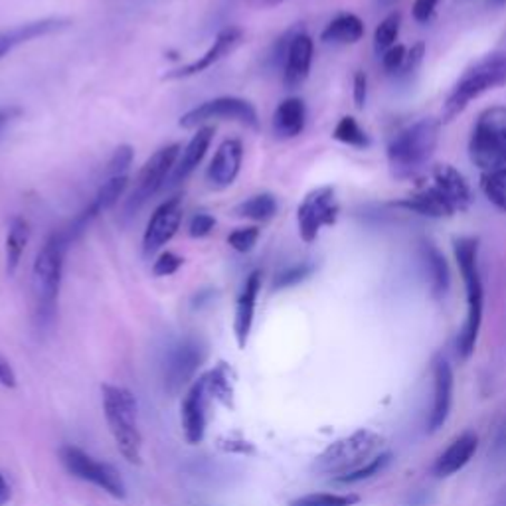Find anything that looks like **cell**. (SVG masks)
<instances>
[{"instance_id": "6da1fadb", "label": "cell", "mask_w": 506, "mask_h": 506, "mask_svg": "<svg viewBox=\"0 0 506 506\" xmlns=\"http://www.w3.org/2000/svg\"><path fill=\"white\" fill-rule=\"evenodd\" d=\"M69 247L64 232L51 234L40 247L32 265V279H30V291H32V311L34 321L40 327L51 325L58 311V299L61 287V273H64V257Z\"/></svg>"}, {"instance_id": "7a4b0ae2", "label": "cell", "mask_w": 506, "mask_h": 506, "mask_svg": "<svg viewBox=\"0 0 506 506\" xmlns=\"http://www.w3.org/2000/svg\"><path fill=\"white\" fill-rule=\"evenodd\" d=\"M439 119H419L409 127L398 131L388 143L390 172L396 179H411L431 161L439 143Z\"/></svg>"}, {"instance_id": "3957f363", "label": "cell", "mask_w": 506, "mask_h": 506, "mask_svg": "<svg viewBox=\"0 0 506 506\" xmlns=\"http://www.w3.org/2000/svg\"><path fill=\"white\" fill-rule=\"evenodd\" d=\"M103 416L107 419V428L119 453L131 465H139L143 459V436L139 429V406L133 391L115 386L103 384Z\"/></svg>"}, {"instance_id": "277c9868", "label": "cell", "mask_w": 506, "mask_h": 506, "mask_svg": "<svg viewBox=\"0 0 506 506\" xmlns=\"http://www.w3.org/2000/svg\"><path fill=\"white\" fill-rule=\"evenodd\" d=\"M455 260L467 291V318L457 338V353L463 360H467L474 345H477L479 330L483 323V283L479 271V240L477 237H459L455 240Z\"/></svg>"}, {"instance_id": "5b68a950", "label": "cell", "mask_w": 506, "mask_h": 506, "mask_svg": "<svg viewBox=\"0 0 506 506\" xmlns=\"http://www.w3.org/2000/svg\"><path fill=\"white\" fill-rule=\"evenodd\" d=\"M506 86V54H491L469 68L451 89L449 97L443 103L441 123L455 121L469 107L473 99H479L484 93Z\"/></svg>"}, {"instance_id": "8992f818", "label": "cell", "mask_w": 506, "mask_h": 506, "mask_svg": "<svg viewBox=\"0 0 506 506\" xmlns=\"http://www.w3.org/2000/svg\"><path fill=\"white\" fill-rule=\"evenodd\" d=\"M384 449V437L376 431L358 429L350 436L338 439L315 459L313 469L318 474H333L343 479L346 474L363 469L366 463L378 457Z\"/></svg>"}, {"instance_id": "52a82bcc", "label": "cell", "mask_w": 506, "mask_h": 506, "mask_svg": "<svg viewBox=\"0 0 506 506\" xmlns=\"http://www.w3.org/2000/svg\"><path fill=\"white\" fill-rule=\"evenodd\" d=\"M469 157L481 172L506 167V106L481 113L469 139Z\"/></svg>"}, {"instance_id": "ba28073f", "label": "cell", "mask_w": 506, "mask_h": 506, "mask_svg": "<svg viewBox=\"0 0 506 506\" xmlns=\"http://www.w3.org/2000/svg\"><path fill=\"white\" fill-rule=\"evenodd\" d=\"M60 461L64 469L74 474L76 479L96 484L103 492L111 494L113 499H125L127 497V484L123 481L121 473L109 463L97 461L89 453L79 449L76 446H64L60 449Z\"/></svg>"}, {"instance_id": "9c48e42d", "label": "cell", "mask_w": 506, "mask_h": 506, "mask_svg": "<svg viewBox=\"0 0 506 506\" xmlns=\"http://www.w3.org/2000/svg\"><path fill=\"white\" fill-rule=\"evenodd\" d=\"M220 119L242 123V125L250 129H260V115H257V109L253 107V103L234 96H224L200 103L198 107L184 113L179 121V125L182 129H198L208 125L210 121H220Z\"/></svg>"}, {"instance_id": "30bf717a", "label": "cell", "mask_w": 506, "mask_h": 506, "mask_svg": "<svg viewBox=\"0 0 506 506\" xmlns=\"http://www.w3.org/2000/svg\"><path fill=\"white\" fill-rule=\"evenodd\" d=\"M180 152H182L180 144L172 143L167 144V147L159 149L147 162L143 164V169L137 174L135 189H133L127 200V212L141 210L143 206L169 182V177L174 170V164H177Z\"/></svg>"}, {"instance_id": "8fae6325", "label": "cell", "mask_w": 506, "mask_h": 506, "mask_svg": "<svg viewBox=\"0 0 506 506\" xmlns=\"http://www.w3.org/2000/svg\"><path fill=\"white\" fill-rule=\"evenodd\" d=\"M338 202L333 186H318L308 192L297 208L299 235L305 244H313L318 232L327 225H335L338 218Z\"/></svg>"}, {"instance_id": "7c38bea8", "label": "cell", "mask_w": 506, "mask_h": 506, "mask_svg": "<svg viewBox=\"0 0 506 506\" xmlns=\"http://www.w3.org/2000/svg\"><path fill=\"white\" fill-rule=\"evenodd\" d=\"M206 360V346L200 338L186 336L172 345L164 360V388L179 394L182 388L194 384L196 372Z\"/></svg>"}, {"instance_id": "4fadbf2b", "label": "cell", "mask_w": 506, "mask_h": 506, "mask_svg": "<svg viewBox=\"0 0 506 506\" xmlns=\"http://www.w3.org/2000/svg\"><path fill=\"white\" fill-rule=\"evenodd\" d=\"M184 216V206L180 196H172L167 202H162L157 210L152 212L147 224V230L143 235V253L151 257L162 250L174 235H177Z\"/></svg>"}, {"instance_id": "5bb4252c", "label": "cell", "mask_w": 506, "mask_h": 506, "mask_svg": "<svg viewBox=\"0 0 506 506\" xmlns=\"http://www.w3.org/2000/svg\"><path fill=\"white\" fill-rule=\"evenodd\" d=\"M210 391L206 386V378L200 376L194 380L190 390L186 391L180 406V421L184 439L196 446L206 436V426H208V404H210Z\"/></svg>"}, {"instance_id": "9a60e30c", "label": "cell", "mask_w": 506, "mask_h": 506, "mask_svg": "<svg viewBox=\"0 0 506 506\" xmlns=\"http://www.w3.org/2000/svg\"><path fill=\"white\" fill-rule=\"evenodd\" d=\"M242 40H244V32L240 28H235V26L224 28L222 32L216 36L214 44L208 50H206L198 60L189 61V64H184L177 69L167 71V74L162 76V79H169V81L189 79V78H194L198 74H204L206 69H210L214 64H218L220 60H224L225 56H230L232 51L242 44Z\"/></svg>"}, {"instance_id": "2e32d148", "label": "cell", "mask_w": 506, "mask_h": 506, "mask_svg": "<svg viewBox=\"0 0 506 506\" xmlns=\"http://www.w3.org/2000/svg\"><path fill=\"white\" fill-rule=\"evenodd\" d=\"M68 26H69V18L50 16V18H40V20H32V23L0 30V60L6 58L10 51L18 46L60 32V30H64Z\"/></svg>"}, {"instance_id": "e0dca14e", "label": "cell", "mask_w": 506, "mask_h": 506, "mask_svg": "<svg viewBox=\"0 0 506 506\" xmlns=\"http://www.w3.org/2000/svg\"><path fill=\"white\" fill-rule=\"evenodd\" d=\"M315 44L308 34L297 30L291 38V44L287 48V56L283 61V86L287 89H297L303 86L313 66Z\"/></svg>"}, {"instance_id": "ac0fdd59", "label": "cell", "mask_w": 506, "mask_h": 506, "mask_svg": "<svg viewBox=\"0 0 506 506\" xmlns=\"http://www.w3.org/2000/svg\"><path fill=\"white\" fill-rule=\"evenodd\" d=\"M244 161V144L237 139H225L210 161V167L206 170V180L212 189L224 190L232 186L240 174Z\"/></svg>"}, {"instance_id": "d6986e66", "label": "cell", "mask_w": 506, "mask_h": 506, "mask_svg": "<svg viewBox=\"0 0 506 506\" xmlns=\"http://www.w3.org/2000/svg\"><path fill=\"white\" fill-rule=\"evenodd\" d=\"M453 370L446 358L433 360V406L428 419L429 431H437L447 421L453 404Z\"/></svg>"}, {"instance_id": "ffe728a7", "label": "cell", "mask_w": 506, "mask_h": 506, "mask_svg": "<svg viewBox=\"0 0 506 506\" xmlns=\"http://www.w3.org/2000/svg\"><path fill=\"white\" fill-rule=\"evenodd\" d=\"M431 184L453 206L455 212H465L473 202L469 182L451 164H437V167H433Z\"/></svg>"}, {"instance_id": "44dd1931", "label": "cell", "mask_w": 506, "mask_h": 506, "mask_svg": "<svg viewBox=\"0 0 506 506\" xmlns=\"http://www.w3.org/2000/svg\"><path fill=\"white\" fill-rule=\"evenodd\" d=\"M262 289V271H252L245 279V285L242 289L240 297L235 303V317H234V335L237 340V346L245 348L247 338H250L253 317H255V303L257 295Z\"/></svg>"}, {"instance_id": "7402d4cb", "label": "cell", "mask_w": 506, "mask_h": 506, "mask_svg": "<svg viewBox=\"0 0 506 506\" xmlns=\"http://www.w3.org/2000/svg\"><path fill=\"white\" fill-rule=\"evenodd\" d=\"M212 139H214V127L212 125L198 127V131L194 133L192 139L189 141V144H186L184 151L180 152L177 164H174V170H172L170 180H169L172 186L182 184L196 169H198V164L202 162V159L206 157V152H208V149H210Z\"/></svg>"}, {"instance_id": "603a6c76", "label": "cell", "mask_w": 506, "mask_h": 506, "mask_svg": "<svg viewBox=\"0 0 506 506\" xmlns=\"http://www.w3.org/2000/svg\"><path fill=\"white\" fill-rule=\"evenodd\" d=\"M477 449H479V437L471 431L463 433V436H459L437 457L436 465H433V474L439 479H446V477H451V474L459 473L465 465L473 459Z\"/></svg>"}, {"instance_id": "cb8c5ba5", "label": "cell", "mask_w": 506, "mask_h": 506, "mask_svg": "<svg viewBox=\"0 0 506 506\" xmlns=\"http://www.w3.org/2000/svg\"><path fill=\"white\" fill-rule=\"evenodd\" d=\"M307 125V106L303 99L289 97L279 103V107L273 113V135L281 141L295 139L303 133Z\"/></svg>"}, {"instance_id": "d4e9b609", "label": "cell", "mask_w": 506, "mask_h": 506, "mask_svg": "<svg viewBox=\"0 0 506 506\" xmlns=\"http://www.w3.org/2000/svg\"><path fill=\"white\" fill-rule=\"evenodd\" d=\"M398 208H406L409 212H416L419 216H428V218H451L457 212L453 210V206L443 198V196L433 189V184H426L421 189L408 196V198L396 202Z\"/></svg>"}, {"instance_id": "484cf974", "label": "cell", "mask_w": 506, "mask_h": 506, "mask_svg": "<svg viewBox=\"0 0 506 506\" xmlns=\"http://www.w3.org/2000/svg\"><path fill=\"white\" fill-rule=\"evenodd\" d=\"M364 36V23L353 13H343L330 20L323 30L321 40L325 44L333 46H350L356 44Z\"/></svg>"}, {"instance_id": "4316f807", "label": "cell", "mask_w": 506, "mask_h": 506, "mask_svg": "<svg viewBox=\"0 0 506 506\" xmlns=\"http://www.w3.org/2000/svg\"><path fill=\"white\" fill-rule=\"evenodd\" d=\"M419 255L429 275V287L433 297L437 299L443 297L449 289V267L446 262V255H443L431 242H421Z\"/></svg>"}, {"instance_id": "83f0119b", "label": "cell", "mask_w": 506, "mask_h": 506, "mask_svg": "<svg viewBox=\"0 0 506 506\" xmlns=\"http://www.w3.org/2000/svg\"><path fill=\"white\" fill-rule=\"evenodd\" d=\"M129 186V177L127 174H119V177H109L106 182L99 186V190L96 194V198L91 200L87 208H84L86 214H89L87 218L93 222L99 214L111 210L113 206L119 202V198L125 194Z\"/></svg>"}, {"instance_id": "f1b7e54d", "label": "cell", "mask_w": 506, "mask_h": 506, "mask_svg": "<svg viewBox=\"0 0 506 506\" xmlns=\"http://www.w3.org/2000/svg\"><path fill=\"white\" fill-rule=\"evenodd\" d=\"M28 242H30L28 222L24 218H20V216H14V218L8 224V234H6V271H8V275H14L18 271Z\"/></svg>"}, {"instance_id": "f546056e", "label": "cell", "mask_w": 506, "mask_h": 506, "mask_svg": "<svg viewBox=\"0 0 506 506\" xmlns=\"http://www.w3.org/2000/svg\"><path fill=\"white\" fill-rule=\"evenodd\" d=\"M277 210H279V204L275 196L263 192L237 204L234 208V216L235 218H244L252 222H267L273 218Z\"/></svg>"}, {"instance_id": "4dcf8cb0", "label": "cell", "mask_w": 506, "mask_h": 506, "mask_svg": "<svg viewBox=\"0 0 506 506\" xmlns=\"http://www.w3.org/2000/svg\"><path fill=\"white\" fill-rule=\"evenodd\" d=\"M234 372L232 368L220 363L216 368H212L208 374H204L206 378V386H208V391L212 400L220 401L224 406H232L234 400Z\"/></svg>"}, {"instance_id": "1f68e13d", "label": "cell", "mask_w": 506, "mask_h": 506, "mask_svg": "<svg viewBox=\"0 0 506 506\" xmlns=\"http://www.w3.org/2000/svg\"><path fill=\"white\" fill-rule=\"evenodd\" d=\"M481 190L487 196V200L494 208L506 214V167L483 172L481 174Z\"/></svg>"}, {"instance_id": "d6a6232c", "label": "cell", "mask_w": 506, "mask_h": 506, "mask_svg": "<svg viewBox=\"0 0 506 506\" xmlns=\"http://www.w3.org/2000/svg\"><path fill=\"white\" fill-rule=\"evenodd\" d=\"M333 139L348 144V147H354V149H366L370 144L366 131L358 125V121L354 117H350V115L338 121V125L333 131Z\"/></svg>"}, {"instance_id": "836d02e7", "label": "cell", "mask_w": 506, "mask_h": 506, "mask_svg": "<svg viewBox=\"0 0 506 506\" xmlns=\"http://www.w3.org/2000/svg\"><path fill=\"white\" fill-rule=\"evenodd\" d=\"M400 26H401V14L400 13H391L390 16L382 20L380 26L376 28V32H374L376 54H384V51H388L391 46H396Z\"/></svg>"}, {"instance_id": "e575fe53", "label": "cell", "mask_w": 506, "mask_h": 506, "mask_svg": "<svg viewBox=\"0 0 506 506\" xmlns=\"http://www.w3.org/2000/svg\"><path fill=\"white\" fill-rule=\"evenodd\" d=\"M360 499L356 494H336V492H308L295 499L289 506H354Z\"/></svg>"}, {"instance_id": "d590c367", "label": "cell", "mask_w": 506, "mask_h": 506, "mask_svg": "<svg viewBox=\"0 0 506 506\" xmlns=\"http://www.w3.org/2000/svg\"><path fill=\"white\" fill-rule=\"evenodd\" d=\"M315 271V265L313 263H297L287 267V270L279 271L273 279V291H281V289H289V287H295L299 283L307 281L308 277L313 275Z\"/></svg>"}, {"instance_id": "8d00e7d4", "label": "cell", "mask_w": 506, "mask_h": 506, "mask_svg": "<svg viewBox=\"0 0 506 506\" xmlns=\"http://www.w3.org/2000/svg\"><path fill=\"white\" fill-rule=\"evenodd\" d=\"M391 461V453H380L378 457L372 459L370 463H366L363 469H358L354 473H350L346 474V477L343 479H338V483H345V484H353V483H360V481H366V479H372L374 474H380L382 471H384L388 465Z\"/></svg>"}, {"instance_id": "74e56055", "label": "cell", "mask_w": 506, "mask_h": 506, "mask_svg": "<svg viewBox=\"0 0 506 506\" xmlns=\"http://www.w3.org/2000/svg\"><path fill=\"white\" fill-rule=\"evenodd\" d=\"M257 240H260V228L250 225V228H237L228 235V245L237 253H250Z\"/></svg>"}, {"instance_id": "f35d334b", "label": "cell", "mask_w": 506, "mask_h": 506, "mask_svg": "<svg viewBox=\"0 0 506 506\" xmlns=\"http://www.w3.org/2000/svg\"><path fill=\"white\" fill-rule=\"evenodd\" d=\"M133 159H135V151L129 144H121V147L115 149L113 157L107 164V174L109 177H119V174H127L129 167L133 164Z\"/></svg>"}, {"instance_id": "ab89813d", "label": "cell", "mask_w": 506, "mask_h": 506, "mask_svg": "<svg viewBox=\"0 0 506 506\" xmlns=\"http://www.w3.org/2000/svg\"><path fill=\"white\" fill-rule=\"evenodd\" d=\"M184 265V260L180 255H177L174 252H162L157 262L152 263V275L154 277H169L177 273L180 267Z\"/></svg>"}, {"instance_id": "60d3db41", "label": "cell", "mask_w": 506, "mask_h": 506, "mask_svg": "<svg viewBox=\"0 0 506 506\" xmlns=\"http://www.w3.org/2000/svg\"><path fill=\"white\" fill-rule=\"evenodd\" d=\"M406 56H408L406 46H401V44L391 46L388 51L382 54V66H384L388 74H400V69L406 61Z\"/></svg>"}, {"instance_id": "b9f144b4", "label": "cell", "mask_w": 506, "mask_h": 506, "mask_svg": "<svg viewBox=\"0 0 506 506\" xmlns=\"http://www.w3.org/2000/svg\"><path fill=\"white\" fill-rule=\"evenodd\" d=\"M214 228H216V218H214V216L212 214H206V212H198L190 220L189 234L192 237H206V235L212 234Z\"/></svg>"}, {"instance_id": "7bdbcfd3", "label": "cell", "mask_w": 506, "mask_h": 506, "mask_svg": "<svg viewBox=\"0 0 506 506\" xmlns=\"http://www.w3.org/2000/svg\"><path fill=\"white\" fill-rule=\"evenodd\" d=\"M423 56H426V44L418 42L416 46H411V48L408 50L406 61H404V66H401L398 76H406V78H408V76L414 74V71L419 68V64L423 61Z\"/></svg>"}, {"instance_id": "ee69618b", "label": "cell", "mask_w": 506, "mask_h": 506, "mask_svg": "<svg viewBox=\"0 0 506 506\" xmlns=\"http://www.w3.org/2000/svg\"><path fill=\"white\" fill-rule=\"evenodd\" d=\"M491 455L494 459H506V418L499 423L497 429H494L492 443H491Z\"/></svg>"}, {"instance_id": "f6af8a7d", "label": "cell", "mask_w": 506, "mask_h": 506, "mask_svg": "<svg viewBox=\"0 0 506 506\" xmlns=\"http://www.w3.org/2000/svg\"><path fill=\"white\" fill-rule=\"evenodd\" d=\"M353 97H354V106L358 109H364L366 97H368V76L364 74V71H356V74H354Z\"/></svg>"}, {"instance_id": "bcb514c9", "label": "cell", "mask_w": 506, "mask_h": 506, "mask_svg": "<svg viewBox=\"0 0 506 506\" xmlns=\"http://www.w3.org/2000/svg\"><path fill=\"white\" fill-rule=\"evenodd\" d=\"M439 5V0H416L414 5V18L418 23H429L433 13H436V8Z\"/></svg>"}, {"instance_id": "7dc6e473", "label": "cell", "mask_w": 506, "mask_h": 506, "mask_svg": "<svg viewBox=\"0 0 506 506\" xmlns=\"http://www.w3.org/2000/svg\"><path fill=\"white\" fill-rule=\"evenodd\" d=\"M0 386L16 388V374L5 356H0Z\"/></svg>"}, {"instance_id": "c3c4849f", "label": "cell", "mask_w": 506, "mask_h": 506, "mask_svg": "<svg viewBox=\"0 0 506 506\" xmlns=\"http://www.w3.org/2000/svg\"><path fill=\"white\" fill-rule=\"evenodd\" d=\"M18 115H20V109L18 107H13V106H10V107H0V133H3Z\"/></svg>"}, {"instance_id": "681fc988", "label": "cell", "mask_w": 506, "mask_h": 506, "mask_svg": "<svg viewBox=\"0 0 506 506\" xmlns=\"http://www.w3.org/2000/svg\"><path fill=\"white\" fill-rule=\"evenodd\" d=\"M10 497H13V492H10V484L3 477V473H0V506H6Z\"/></svg>"}, {"instance_id": "f907efd6", "label": "cell", "mask_w": 506, "mask_h": 506, "mask_svg": "<svg viewBox=\"0 0 506 506\" xmlns=\"http://www.w3.org/2000/svg\"><path fill=\"white\" fill-rule=\"evenodd\" d=\"M281 3H285V0H255V5L263 6V8H273V6H279Z\"/></svg>"}, {"instance_id": "816d5d0a", "label": "cell", "mask_w": 506, "mask_h": 506, "mask_svg": "<svg viewBox=\"0 0 506 506\" xmlns=\"http://www.w3.org/2000/svg\"><path fill=\"white\" fill-rule=\"evenodd\" d=\"M396 3H400V0H378V5L382 8H388V6H394Z\"/></svg>"}]
</instances>
